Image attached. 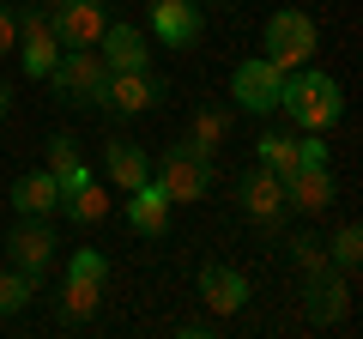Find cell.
I'll use <instances>...</instances> for the list:
<instances>
[{"label":"cell","mask_w":363,"mask_h":339,"mask_svg":"<svg viewBox=\"0 0 363 339\" xmlns=\"http://www.w3.org/2000/svg\"><path fill=\"white\" fill-rule=\"evenodd\" d=\"M285 206L291 212H327L333 206V170L327 164H297L285 176Z\"/></svg>","instance_id":"5bb4252c"},{"label":"cell","mask_w":363,"mask_h":339,"mask_svg":"<svg viewBox=\"0 0 363 339\" xmlns=\"http://www.w3.org/2000/svg\"><path fill=\"white\" fill-rule=\"evenodd\" d=\"M6 109H13V85L0 79V121H6Z\"/></svg>","instance_id":"f1b7e54d"},{"label":"cell","mask_w":363,"mask_h":339,"mask_svg":"<svg viewBox=\"0 0 363 339\" xmlns=\"http://www.w3.org/2000/svg\"><path fill=\"white\" fill-rule=\"evenodd\" d=\"M145 13H152V37L164 49H194L206 37V13L194 0H145Z\"/></svg>","instance_id":"52a82bcc"},{"label":"cell","mask_w":363,"mask_h":339,"mask_svg":"<svg viewBox=\"0 0 363 339\" xmlns=\"http://www.w3.org/2000/svg\"><path fill=\"white\" fill-rule=\"evenodd\" d=\"M43 152H49V164H43V170H55V176H67L73 164H85V152H79V140H73V133H55V140L43 145Z\"/></svg>","instance_id":"484cf974"},{"label":"cell","mask_w":363,"mask_h":339,"mask_svg":"<svg viewBox=\"0 0 363 339\" xmlns=\"http://www.w3.org/2000/svg\"><path fill=\"white\" fill-rule=\"evenodd\" d=\"M18 67L30 79H49L55 61H61V37H55V18L49 13H18Z\"/></svg>","instance_id":"ba28073f"},{"label":"cell","mask_w":363,"mask_h":339,"mask_svg":"<svg viewBox=\"0 0 363 339\" xmlns=\"http://www.w3.org/2000/svg\"><path fill=\"white\" fill-rule=\"evenodd\" d=\"M236 200H242V212H248V218H260V224H279V218H285V182H279L267 164H255V170L236 176Z\"/></svg>","instance_id":"8fae6325"},{"label":"cell","mask_w":363,"mask_h":339,"mask_svg":"<svg viewBox=\"0 0 363 339\" xmlns=\"http://www.w3.org/2000/svg\"><path fill=\"white\" fill-rule=\"evenodd\" d=\"M55 18V37H61V49H97V37L109 30V13L104 0H73V6H61Z\"/></svg>","instance_id":"7c38bea8"},{"label":"cell","mask_w":363,"mask_h":339,"mask_svg":"<svg viewBox=\"0 0 363 339\" xmlns=\"http://www.w3.org/2000/svg\"><path fill=\"white\" fill-rule=\"evenodd\" d=\"M279 116H291L297 128L327 133L345 116V91H339V79L321 73V67H297V73H285V85H279Z\"/></svg>","instance_id":"6da1fadb"},{"label":"cell","mask_w":363,"mask_h":339,"mask_svg":"<svg viewBox=\"0 0 363 339\" xmlns=\"http://www.w3.org/2000/svg\"><path fill=\"white\" fill-rule=\"evenodd\" d=\"M6 200H13L18 218H55V212H61V176H55V170H30V176L13 182Z\"/></svg>","instance_id":"4fadbf2b"},{"label":"cell","mask_w":363,"mask_h":339,"mask_svg":"<svg viewBox=\"0 0 363 339\" xmlns=\"http://www.w3.org/2000/svg\"><path fill=\"white\" fill-rule=\"evenodd\" d=\"M67 273H73V279H109V255H104V248H73Z\"/></svg>","instance_id":"4316f807"},{"label":"cell","mask_w":363,"mask_h":339,"mask_svg":"<svg viewBox=\"0 0 363 339\" xmlns=\"http://www.w3.org/2000/svg\"><path fill=\"white\" fill-rule=\"evenodd\" d=\"M104 79H109V67L97 49H61V61H55V73L43 85H55V97L73 109H85V104L104 109Z\"/></svg>","instance_id":"277c9868"},{"label":"cell","mask_w":363,"mask_h":339,"mask_svg":"<svg viewBox=\"0 0 363 339\" xmlns=\"http://www.w3.org/2000/svg\"><path fill=\"white\" fill-rule=\"evenodd\" d=\"M97 297H104V279H73V273H67L61 321H91V315H97Z\"/></svg>","instance_id":"d6986e66"},{"label":"cell","mask_w":363,"mask_h":339,"mask_svg":"<svg viewBox=\"0 0 363 339\" xmlns=\"http://www.w3.org/2000/svg\"><path fill=\"white\" fill-rule=\"evenodd\" d=\"M157 104H164V79L152 67H121L104 79V109H116V116H145Z\"/></svg>","instance_id":"5b68a950"},{"label":"cell","mask_w":363,"mask_h":339,"mask_svg":"<svg viewBox=\"0 0 363 339\" xmlns=\"http://www.w3.org/2000/svg\"><path fill=\"white\" fill-rule=\"evenodd\" d=\"M315 43H321V30H315V18L297 13V6H279V13L267 18V30H260V49H267V61L279 67V73H297V67H309Z\"/></svg>","instance_id":"3957f363"},{"label":"cell","mask_w":363,"mask_h":339,"mask_svg":"<svg viewBox=\"0 0 363 339\" xmlns=\"http://www.w3.org/2000/svg\"><path fill=\"white\" fill-rule=\"evenodd\" d=\"M303 297H309L303 309H309L315 327H333V321H345V315H351V285H345V273H339L333 261L309 273V291H303Z\"/></svg>","instance_id":"30bf717a"},{"label":"cell","mask_w":363,"mask_h":339,"mask_svg":"<svg viewBox=\"0 0 363 339\" xmlns=\"http://www.w3.org/2000/svg\"><path fill=\"white\" fill-rule=\"evenodd\" d=\"M13 43H18V6L0 0V55H13Z\"/></svg>","instance_id":"83f0119b"},{"label":"cell","mask_w":363,"mask_h":339,"mask_svg":"<svg viewBox=\"0 0 363 339\" xmlns=\"http://www.w3.org/2000/svg\"><path fill=\"white\" fill-rule=\"evenodd\" d=\"M61 6H73V0H43V13H61Z\"/></svg>","instance_id":"f546056e"},{"label":"cell","mask_w":363,"mask_h":339,"mask_svg":"<svg viewBox=\"0 0 363 339\" xmlns=\"http://www.w3.org/2000/svg\"><path fill=\"white\" fill-rule=\"evenodd\" d=\"M327 261H333L339 273H351V267L363 261V230H357V224H339V236L327 243Z\"/></svg>","instance_id":"603a6c76"},{"label":"cell","mask_w":363,"mask_h":339,"mask_svg":"<svg viewBox=\"0 0 363 339\" xmlns=\"http://www.w3.org/2000/svg\"><path fill=\"white\" fill-rule=\"evenodd\" d=\"M285 248H291V261H297L303 273H315V267H327V243H321L315 230H297V236H291Z\"/></svg>","instance_id":"d4e9b609"},{"label":"cell","mask_w":363,"mask_h":339,"mask_svg":"<svg viewBox=\"0 0 363 339\" xmlns=\"http://www.w3.org/2000/svg\"><path fill=\"white\" fill-rule=\"evenodd\" d=\"M224 133H230V116H224V109H200V116H194V133H188V140H194L200 152H218Z\"/></svg>","instance_id":"cb8c5ba5"},{"label":"cell","mask_w":363,"mask_h":339,"mask_svg":"<svg viewBox=\"0 0 363 339\" xmlns=\"http://www.w3.org/2000/svg\"><path fill=\"white\" fill-rule=\"evenodd\" d=\"M97 55H104L109 73H121V67H152V43H145V30L116 25V18H109V30L97 37Z\"/></svg>","instance_id":"2e32d148"},{"label":"cell","mask_w":363,"mask_h":339,"mask_svg":"<svg viewBox=\"0 0 363 339\" xmlns=\"http://www.w3.org/2000/svg\"><path fill=\"white\" fill-rule=\"evenodd\" d=\"M200 297H206L212 315H236L248 303V279L236 267H224V261H206L200 267Z\"/></svg>","instance_id":"9a60e30c"},{"label":"cell","mask_w":363,"mask_h":339,"mask_svg":"<svg viewBox=\"0 0 363 339\" xmlns=\"http://www.w3.org/2000/svg\"><path fill=\"white\" fill-rule=\"evenodd\" d=\"M128 224L140 236H164L169 230V194L152 182V176H145L140 188H128Z\"/></svg>","instance_id":"e0dca14e"},{"label":"cell","mask_w":363,"mask_h":339,"mask_svg":"<svg viewBox=\"0 0 363 339\" xmlns=\"http://www.w3.org/2000/svg\"><path fill=\"white\" fill-rule=\"evenodd\" d=\"M55 248H61V243H55V224H49V218H18L13 236H6V255H13V267H18V273H30V279L49 273Z\"/></svg>","instance_id":"9c48e42d"},{"label":"cell","mask_w":363,"mask_h":339,"mask_svg":"<svg viewBox=\"0 0 363 339\" xmlns=\"http://www.w3.org/2000/svg\"><path fill=\"white\" fill-rule=\"evenodd\" d=\"M152 182L169 194V206H188V200H206V188H212V152H200L194 140H176L164 157L152 164Z\"/></svg>","instance_id":"7a4b0ae2"},{"label":"cell","mask_w":363,"mask_h":339,"mask_svg":"<svg viewBox=\"0 0 363 339\" xmlns=\"http://www.w3.org/2000/svg\"><path fill=\"white\" fill-rule=\"evenodd\" d=\"M104 176L128 194V188H140L145 176H152V157H145L133 140H109V145H104Z\"/></svg>","instance_id":"ac0fdd59"},{"label":"cell","mask_w":363,"mask_h":339,"mask_svg":"<svg viewBox=\"0 0 363 339\" xmlns=\"http://www.w3.org/2000/svg\"><path fill=\"white\" fill-rule=\"evenodd\" d=\"M255 164H267L272 176H279V182H285L291 170L303 164V157H297V140H285V133H267V140L255 145Z\"/></svg>","instance_id":"44dd1931"},{"label":"cell","mask_w":363,"mask_h":339,"mask_svg":"<svg viewBox=\"0 0 363 339\" xmlns=\"http://www.w3.org/2000/svg\"><path fill=\"white\" fill-rule=\"evenodd\" d=\"M37 285L43 279H30V273H0V315H18V309H30V297H37Z\"/></svg>","instance_id":"7402d4cb"},{"label":"cell","mask_w":363,"mask_h":339,"mask_svg":"<svg viewBox=\"0 0 363 339\" xmlns=\"http://www.w3.org/2000/svg\"><path fill=\"white\" fill-rule=\"evenodd\" d=\"M61 212L73 224H104L109 218V194L97 182H85V188H73V194H61Z\"/></svg>","instance_id":"ffe728a7"},{"label":"cell","mask_w":363,"mask_h":339,"mask_svg":"<svg viewBox=\"0 0 363 339\" xmlns=\"http://www.w3.org/2000/svg\"><path fill=\"white\" fill-rule=\"evenodd\" d=\"M279 85H285V73H279L267 55H248V61L236 67V79H230V97L248 116H272V109H279Z\"/></svg>","instance_id":"8992f818"}]
</instances>
